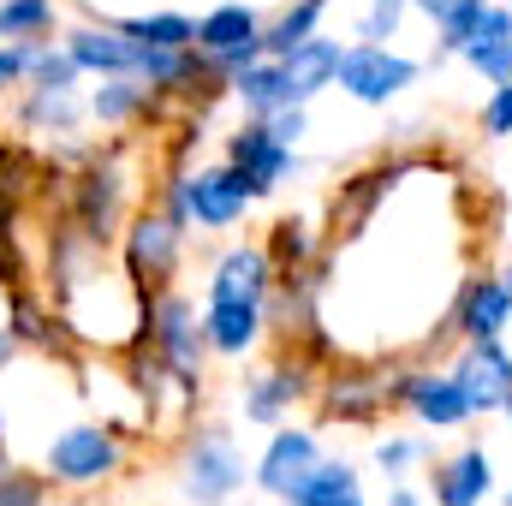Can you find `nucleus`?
Returning a JSON list of instances; mask_svg holds the SVG:
<instances>
[{
  "label": "nucleus",
  "instance_id": "nucleus-1",
  "mask_svg": "<svg viewBox=\"0 0 512 506\" xmlns=\"http://www.w3.org/2000/svg\"><path fill=\"white\" fill-rule=\"evenodd\" d=\"M143 334H149L155 358L167 364V376L197 399V393H203V358H209V334H203L197 304H191L185 292H173V286L155 292V298H149V322H143Z\"/></svg>",
  "mask_w": 512,
  "mask_h": 506
},
{
  "label": "nucleus",
  "instance_id": "nucleus-2",
  "mask_svg": "<svg viewBox=\"0 0 512 506\" xmlns=\"http://www.w3.org/2000/svg\"><path fill=\"white\" fill-rule=\"evenodd\" d=\"M417 78H423L417 54H405L393 42H346L334 90L346 102H358V108H393L405 90H417Z\"/></svg>",
  "mask_w": 512,
  "mask_h": 506
},
{
  "label": "nucleus",
  "instance_id": "nucleus-3",
  "mask_svg": "<svg viewBox=\"0 0 512 506\" xmlns=\"http://www.w3.org/2000/svg\"><path fill=\"white\" fill-rule=\"evenodd\" d=\"M42 471H48V483H66V489H102V483H114L126 471L120 429L114 423H66L48 441Z\"/></svg>",
  "mask_w": 512,
  "mask_h": 506
},
{
  "label": "nucleus",
  "instance_id": "nucleus-4",
  "mask_svg": "<svg viewBox=\"0 0 512 506\" xmlns=\"http://www.w3.org/2000/svg\"><path fill=\"white\" fill-rule=\"evenodd\" d=\"M251 483V459L239 453V441L227 429H197L179 453V495L191 506H227L239 501V489Z\"/></svg>",
  "mask_w": 512,
  "mask_h": 506
},
{
  "label": "nucleus",
  "instance_id": "nucleus-5",
  "mask_svg": "<svg viewBox=\"0 0 512 506\" xmlns=\"http://www.w3.org/2000/svg\"><path fill=\"white\" fill-rule=\"evenodd\" d=\"M322 459H328V453H322V429H310V423H280V429H268L262 453L251 459V489L262 501L292 506V495L310 483V471H316Z\"/></svg>",
  "mask_w": 512,
  "mask_h": 506
},
{
  "label": "nucleus",
  "instance_id": "nucleus-6",
  "mask_svg": "<svg viewBox=\"0 0 512 506\" xmlns=\"http://www.w3.org/2000/svg\"><path fill=\"white\" fill-rule=\"evenodd\" d=\"M120 251H126V280L143 292V298H155V292H167V280L179 274L185 227H179L167 209H143V215H131L126 221Z\"/></svg>",
  "mask_w": 512,
  "mask_h": 506
},
{
  "label": "nucleus",
  "instance_id": "nucleus-7",
  "mask_svg": "<svg viewBox=\"0 0 512 506\" xmlns=\"http://www.w3.org/2000/svg\"><path fill=\"white\" fill-rule=\"evenodd\" d=\"M393 405L417 429H429V435H459V429L477 423V411H471L465 387L453 376V364L447 370H405V376L393 381Z\"/></svg>",
  "mask_w": 512,
  "mask_h": 506
},
{
  "label": "nucleus",
  "instance_id": "nucleus-8",
  "mask_svg": "<svg viewBox=\"0 0 512 506\" xmlns=\"http://www.w3.org/2000/svg\"><path fill=\"white\" fill-rule=\"evenodd\" d=\"M72 221H78V239L96 251L126 233V173L114 155H90L84 179L72 185Z\"/></svg>",
  "mask_w": 512,
  "mask_h": 506
},
{
  "label": "nucleus",
  "instance_id": "nucleus-9",
  "mask_svg": "<svg viewBox=\"0 0 512 506\" xmlns=\"http://www.w3.org/2000/svg\"><path fill=\"white\" fill-rule=\"evenodd\" d=\"M197 54H203L221 78L245 72L251 60L268 54V48H262V12L245 6V0H221V6H209V12L197 18Z\"/></svg>",
  "mask_w": 512,
  "mask_h": 506
},
{
  "label": "nucleus",
  "instance_id": "nucleus-10",
  "mask_svg": "<svg viewBox=\"0 0 512 506\" xmlns=\"http://www.w3.org/2000/svg\"><path fill=\"white\" fill-rule=\"evenodd\" d=\"M179 179V191H185V209H191V227H203V233H227V227H239L245 215H251L256 191L245 185V173L233 167V161H221V167H197V173H173Z\"/></svg>",
  "mask_w": 512,
  "mask_h": 506
},
{
  "label": "nucleus",
  "instance_id": "nucleus-11",
  "mask_svg": "<svg viewBox=\"0 0 512 506\" xmlns=\"http://www.w3.org/2000/svg\"><path fill=\"white\" fill-rule=\"evenodd\" d=\"M227 161L245 173V185L256 191V203L262 197H274L280 185H292L298 173H304V161H298V149L292 143H280L268 120H245V126L227 131Z\"/></svg>",
  "mask_w": 512,
  "mask_h": 506
},
{
  "label": "nucleus",
  "instance_id": "nucleus-12",
  "mask_svg": "<svg viewBox=\"0 0 512 506\" xmlns=\"http://www.w3.org/2000/svg\"><path fill=\"white\" fill-rule=\"evenodd\" d=\"M310 393H316L310 370L292 364V358H280V364H268V370H256V376L239 381V417L268 435V429L292 423V405H304Z\"/></svg>",
  "mask_w": 512,
  "mask_h": 506
},
{
  "label": "nucleus",
  "instance_id": "nucleus-13",
  "mask_svg": "<svg viewBox=\"0 0 512 506\" xmlns=\"http://www.w3.org/2000/svg\"><path fill=\"white\" fill-rule=\"evenodd\" d=\"M453 376H459L477 417H507V405H512V346L507 340H465L459 358H453Z\"/></svg>",
  "mask_w": 512,
  "mask_h": 506
},
{
  "label": "nucleus",
  "instance_id": "nucleus-14",
  "mask_svg": "<svg viewBox=\"0 0 512 506\" xmlns=\"http://www.w3.org/2000/svg\"><path fill=\"white\" fill-rule=\"evenodd\" d=\"M495 453L483 441L453 447L447 459H429V506H483L495 495Z\"/></svg>",
  "mask_w": 512,
  "mask_h": 506
},
{
  "label": "nucleus",
  "instance_id": "nucleus-15",
  "mask_svg": "<svg viewBox=\"0 0 512 506\" xmlns=\"http://www.w3.org/2000/svg\"><path fill=\"white\" fill-rule=\"evenodd\" d=\"M447 328L459 334V340H507L512 328V286L507 274H471L465 286H459V298H453V310H447Z\"/></svg>",
  "mask_w": 512,
  "mask_h": 506
},
{
  "label": "nucleus",
  "instance_id": "nucleus-16",
  "mask_svg": "<svg viewBox=\"0 0 512 506\" xmlns=\"http://www.w3.org/2000/svg\"><path fill=\"white\" fill-rule=\"evenodd\" d=\"M483 90L489 84H507L512 78V6L507 0H489L483 6V18L465 30V42H459V54H453Z\"/></svg>",
  "mask_w": 512,
  "mask_h": 506
},
{
  "label": "nucleus",
  "instance_id": "nucleus-17",
  "mask_svg": "<svg viewBox=\"0 0 512 506\" xmlns=\"http://www.w3.org/2000/svg\"><path fill=\"white\" fill-rule=\"evenodd\" d=\"M66 54L78 60L84 78H137V60H143V48L120 30V18H102V24L90 18L66 30Z\"/></svg>",
  "mask_w": 512,
  "mask_h": 506
},
{
  "label": "nucleus",
  "instance_id": "nucleus-18",
  "mask_svg": "<svg viewBox=\"0 0 512 506\" xmlns=\"http://www.w3.org/2000/svg\"><path fill=\"white\" fill-rule=\"evenodd\" d=\"M274 280H280V268H274L268 245H227V251L215 256L203 292L209 298H239V304H268Z\"/></svg>",
  "mask_w": 512,
  "mask_h": 506
},
{
  "label": "nucleus",
  "instance_id": "nucleus-19",
  "mask_svg": "<svg viewBox=\"0 0 512 506\" xmlns=\"http://www.w3.org/2000/svg\"><path fill=\"white\" fill-rule=\"evenodd\" d=\"M203 334H209V352L239 364L251 358L256 346L268 340V304H239V298H209L203 304Z\"/></svg>",
  "mask_w": 512,
  "mask_h": 506
},
{
  "label": "nucleus",
  "instance_id": "nucleus-20",
  "mask_svg": "<svg viewBox=\"0 0 512 506\" xmlns=\"http://www.w3.org/2000/svg\"><path fill=\"white\" fill-rule=\"evenodd\" d=\"M340 54H346V42H340V36H328V30H316L310 42H298L292 54H280L292 102H304V108H310L322 90H334V78H340Z\"/></svg>",
  "mask_w": 512,
  "mask_h": 506
},
{
  "label": "nucleus",
  "instance_id": "nucleus-21",
  "mask_svg": "<svg viewBox=\"0 0 512 506\" xmlns=\"http://www.w3.org/2000/svg\"><path fill=\"white\" fill-rule=\"evenodd\" d=\"M387 405H393V381H376V376H328L322 381V423L370 429Z\"/></svg>",
  "mask_w": 512,
  "mask_h": 506
},
{
  "label": "nucleus",
  "instance_id": "nucleus-22",
  "mask_svg": "<svg viewBox=\"0 0 512 506\" xmlns=\"http://www.w3.org/2000/svg\"><path fill=\"white\" fill-rule=\"evenodd\" d=\"M161 90H149L143 78H102L96 90H90V120L108 131H126L137 120H149V114H161Z\"/></svg>",
  "mask_w": 512,
  "mask_h": 506
},
{
  "label": "nucleus",
  "instance_id": "nucleus-23",
  "mask_svg": "<svg viewBox=\"0 0 512 506\" xmlns=\"http://www.w3.org/2000/svg\"><path fill=\"white\" fill-rule=\"evenodd\" d=\"M227 96L245 108V120H268V114L292 108V90H286V66H280L274 54H262V60H251L245 72H233V78H227Z\"/></svg>",
  "mask_w": 512,
  "mask_h": 506
},
{
  "label": "nucleus",
  "instance_id": "nucleus-24",
  "mask_svg": "<svg viewBox=\"0 0 512 506\" xmlns=\"http://www.w3.org/2000/svg\"><path fill=\"white\" fill-rule=\"evenodd\" d=\"M24 131L42 137H78V126L90 120V102H78V90H48V84H24V108H18Z\"/></svg>",
  "mask_w": 512,
  "mask_h": 506
},
{
  "label": "nucleus",
  "instance_id": "nucleus-25",
  "mask_svg": "<svg viewBox=\"0 0 512 506\" xmlns=\"http://www.w3.org/2000/svg\"><path fill=\"white\" fill-rule=\"evenodd\" d=\"M292 506H370L364 495V471L352 459H322L310 471V483L292 495Z\"/></svg>",
  "mask_w": 512,
  "mask_h": 506
},
{
  "label": "nucleus",
  "instance_id": "nucleus-26",
  "mask_svg": "<svg viewBox=\"0 0 512 506\" xmlns=\"http://www.w3.org/2000/svg\"><path fill=\"white\" fill-rule=\"evenodd\" d=\"M435 459V435L429 429H405V435H382L370 447V465L382 471V483H411L417 471H429Z\"/></svg>",
  "mask_w": 512,
  "mask_h": 506
},
{
  "label": "nucleus",
  "instance_id": "nucleus-27",
  "mask_svg": "<svg viewBox=\"0 0 512 506\" xmlns=\"http://www.w3.org/2000/svg\"><path fill=\"white\" fill-rule=\"evenodd\" d=\"M322 18H328V0H286V6L262 24V48L280 60V54H292L298 42H310V36L322 30Z\"/></svg>",
  "mask_w": 512,
  "mask_h": 506
},
{
  "label": "nucleus",
  "instance_id": "nucleus-28",
  "mask_svg": "<svg viewBox=\"0 0 512 506\" xmlns=\"http://www.w3.org/2000/svg\"><path fill=\"white\" fill-rule=\"evenodd\" d=\"M429 24H435V60H453L459 54V42H465V30L483 18V6L489 0H411Z\"/></svg>",
  "mask_w": 512,
  "mask_h": 506
},
{
  "label": "nucleus",
  "instance_id": "nucleus-29",
  "mask_svg": "<svg viewBox=\"0 0 512 506\" xmlns=\"http://www.w3.org/2000/svg\"><path fill=\"white\" fill-rule=\"evenodd\" d=\"M137 48H197V18L191 12H131L120 18Z\"/></svg>",
  "mask_w": 512,
  "mask_h": 506
},
{
  "label": "nucleus",
  "instance_id": "nucleus-30",
  "mask_svg": "<svg viewBox=\"0 0 512 506\" xmlns=\"http://www.w3.org/2000/svg\"><path fill=\"white\" fill-rule=\"evenodd\" d=\"M54 0H0V42H42L54 36Z\"/></svg>",
  "mask_w": 512,
  "mask_h": 506
},
{
  "label": "nucleus",
  "instance_id": "nucleus-31",
  "mask_svg": "<svg viewBox=\"0 0 512 506\" xmlns=\"http://www.w3.org/2000/svg\"><path fill=\"white\" fill-rule=\"evenodd\" d=\"M268 256H274V268H280V274L304 268V262L316 256V227H310L304 215H280V221H274V233H268Z\"/></svg>",
  "mask_w": 512,
  "mask_h": 506
},
{
  "label": "nucleus",
  "instance_id": "nucleus-32",
  "mask_svg": "<svg viewBox=\"0 0 512 506\" xmlns=\"http://www.w3.org/2000/svg\"><path fill=\"white\" fill-rule=\"evenodd\" d=\"M78 60L66 54V42H36L30 54V84H48V90H78Z\"/></svg>",
  "mask_w": 512,
  "mask_h": 506
},
{
  "label": "nucleus",
  "instance_id": "nucleus-33",
  "mask_svg": "<svg viewBox=\"0 0 512 506\" xmlns=\"http://www.w3.org/2000/svg\"><path fill=\"white\" fill-rule=\"evenodd\" d=\"M411 12H417L411 0H364V12H358V42H399V30H405Z\"/></svg>",
  "mask_w": 512,
  "mask_h": 506
},
{
  "label": "nucleus",
  "instance_id": "nucleus-34",
  "mask_svg": "<svg viewBox=\"0 0 512 506\" xmlns=\"http://www.w3.org/2000/svg\"><path fill=\"white\" fill-rule=\"evenodd\" d=\"M6 328H12V340H18V346H48L54 316H48L30 292H12V304H6Z\"/></svg>",
  "mask_w": 512,
  "mask_h": 506
},
{
  "label": "nucleus",
  "instance_id": "nucleus-35",
  "mask_svg": "<svg viewBox=\"0 0 512 506\" xmlns=\"http://www.w3.org/2000/svg\"><path fill=\"white\" fill-rule=\"evenodd\" d=\"M477 131H483V143H501V137H512V78H507V84H489V90H483Z\"/></svg>",
  "mask_w": 512,
  "mask_h": 506
},
{
  "label": "nucleus",
  "instance_id": "nucleus-36",
  "mask_svg": "<svg viewBox=\"0 0 512 506\" xmlns=\"http://www.w3.org/2000/svg\"><path fill=\"white\" fill-rule=\"evenodd\" d=\"M30 54H36V42H0V96L30 84Z\"/></svg>",
  "mask_w": 512,
  "mask_h": 506
},
{
  "label": "nucleus",
  "instance_id": "nucleus-37",
  "mask_svg": "<svg viewBox=\"0 0 512 506\" xmlns=\"http://www.w3.org/2000/svg\"><path fill=\"white\" fill-rule=\"evenodd\" d=\"M42 495H48V471L42 477H30V471L0 477V506H42Z\"/></svg>",
  "mask_w": 512,
  "mask_h": 506
},
{
  "label": "nucleus",
  "instance_id": "nucleus-38",
  "mask_svg": "<svg viewBox=\"0 0 512 506\" xmlns=\"http://www.w3.org/2000/svg\"><path fill=\"white\" fill-rule=\"evenodd\" d=\"M268 131H274L280 143H292V149H298V143L310 137V108H304V102H292V108H280V114H268Z\"/></svg>",
  "mask_w": 512,
  "mask_h": 506
},
{
  "label": "nucleus",
  "instance_id": "nucleus-39",
  "mask_svg": "<svg viewBox=\"0 0 512 506\" xmlns=\"http://www.w3.org/2000/svg\"><path fill=\"white\" fill-rule=\"evenodd\" d=\"M382 506H429V489H411V483H387Z\"/></svg>",
  "mask_w": 512,
  "mask_h": 506
},
{
  "label": "nucleus",
  "instance_id": "nucleus-40",
  "mask_svg": "<svg viewBox=\"0 0 512 506\" xmlns=\"http://www.w3.org/2000/svg\"><path fill=\"white\" fill-rule=\"evenodd\" d=\"M12 167H18V149H6V143H0V197H12V191H18V185H12Z\"/></svg>",
  "mask_w": 512,
  "mask_h": 506
},
{
  "label": "nucleus",
  "instance_id": "nucleus-41",
  "mask_svg": "<svg viewBox=\"0 0 512 506\" xmlns=\"http://www.w3.org/2000/svg\"><path fill=\"white\" fill-rule=\"evenodd\" d=\"M12 358H18V340H12V328H0V370H6Z\"/></svg>",
  "mask_w": 512,
  "mask_h": 506
},
{
  "label": "nucleus",
  "instance_id": "nucleus-42",
  "mask_svg": "<svg viewBox=\"0 0 512 506\" xmlns=\"http://www.w3.org/2000/svg\"><path fill=\"white\" fill-rule=\"evenodd\" d=\"M6 471H18V465H12V453H6V441H0V477H6Z\"/></svg>",
  "mask_w": 512,
  "mask_h": 506
},
{
  "label": "nucleus",
  "instance_id": "nucleus-43",
  "mask_svg": "<svg viewBox=\"0 0 512 506\" xmlns=\"http://www.w3.org/2000/svg\"><path fill=\"white\" fill-rule=\"evenodd\" d=\"M501 274H507V286H512V256H507V268H501Z\"/></svg>",
  "mask_w": 512,
  "mask_h": 506
},
{
  "label": "nucleus",
  "instance_id": "nucleus-44",
  "mask_svg": "<svg viewBox=\"0 0 512 506\" xmlns=\"http://www.w3.org/2000/svg\"><path fill=\"white\" fill-rule=\"evenodd\" d=\"M0 441H6V411H0Z\"/></svg>",
  "mask_w": 512,
  "mask_h": 506
},
{
  "label": "nucleus",
  "instance_id": "nucleus-45",
  "mask_svg": "<svg viewBox=\"0 0 512 506\" xmlns=\"http://www.w3.org/2000/svg\"><path fill=\"white\" fill-rule=\"evenodd\" d=\"M507 435H512V405H507Z\"/></svg>",
  "mask_w": 512,
  "mask_h": 506
},
{
  "label": "nucleus",
  "instance_id": "nucleus-46",
  "mask_svg": "<svg viewBox=\"0 0 512 506\" xmlns=\"http://www.w3.org/2000/svg\"><path fill=\"white\" fill-rule=\"evenodd\" d=\"M507 506H512V489H507Z\"/></svg>",
  "mask_w": 512,
  "mask_h": 506
},
{
  "label": "nucleus",
  "instance_id": "nucleus-47",
  "mask_svg": "<svg viewBox=\"0 0 512 506\" xmlns=\"http://www.w3.org/2000/svg\"><path fill=\"white\" fill-rule=\"evenodd\" d=\"M227 506H239V501H227Z\"/></svg>",
  "mask_w": 512,
  "mask_h": 506
},
{
  "label": "nucleus",
  "instance_id": "nucleus-48",
  "mask_svg": "<svg viewBox=\"0 0 512 506\" xmlns=\"http://www.w3.org/2000/svg\"><path fill=\"white\" fill-rule=\"evenodd\" d=\"M328 6H334V0H328Z\"/></svg>",
  "mask_w": 512,
  "mask_h": 506
},
{
  "label": "nucleus",
  "instance_id": "nucleus-49",
  "mask_svg": "<svg viewBox=\"0 0 512 506\" xmlns=\"http://www.w3.org/2000/svg\"><path fill=\"white\" fill-rule=\"evenodd\" d=\"M42 506H48V501H42Z\"/></svg>",
  "mask_w": 512,
  "mask_h": 506
},
{
  "label": "nucleus",
  "instance_id": "nucleus-50",
  "mask_svg": "<svg viewBox=\"0 0 512 506\" xmlns=\"http://www.w3.org/2000/svg\"><path fill=\"white\" fill-rule=\"evenodd\" d=\"M507 6H512V0H507Z\"/></svg>",
  "mask_w": 512,
  "mask_h": 506
}]
</instances>
